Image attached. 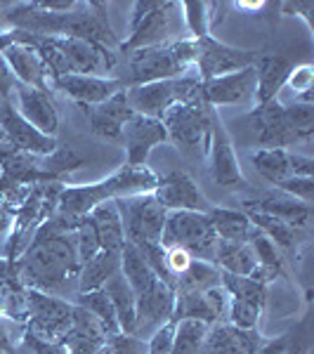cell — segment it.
Masks as SVG:
<instances>
[{"mask_svg": "<svg viewBox=\"0 0 314 354\" xmlns=\"http://www.w3.org/2000/svg\"><path fill=\"white\" fill-rule=\"evenodd\" d=\"M5 24L36 36H64L93 43L97 48H118V36L113 33L107 17V5L95 0H78L76 8L68 12L55 15L38 10L36 3H15L5 5Z\"/></svg>", "mask_w": 314, "mask_h": 354, "instance_id": "cell-1", "label": "cell"}, {"mask_svg": "<svg viewBox=\"0 0 314 354\" xmlns=\"http://www.w3.org/2000/svg\"><path fill=\"white\" fill-rule=\"evenodd\" d=\"M73 234H55L38 227L24 255L15 262L21 286L64 298L68 283L76 281L81 272Z\"/></svg>", "mask_w": 314, "mask_h": 354, "instance_id": "cell-2", "label": "cell"}, {"mask_svg": "<svg viewBox=\"0 0 314 354\" xmlns=\"http://www.w3.org/2000/svg\"><path fill=\"white\" fill-rule=\"evenodd\" d=\"M41 55L48 66L50 81L64 73H85V76H104L116 66V53L97 48L93 43L78 41L64 36H36L21 31V41Z\"/></svg>", "mask_w": 314, "mask_h": 354, "instance_id": "cell-3", "label": "cell"}, {"mask_svg": "<svg viewBox=\"0 0 314 354\" xmlns=\"http://www.w3.org/2000/svg\"><path fill=\"white\" fill-rule=\"evenodd\" d=\"M194 59H196V41H192V38L135 50V53H130L128 71L118 76V81L123 83L125 90L156 81H168V78H178L194 71Z\"/></svg>", "mask_w": 314, "mask_h": 354, "instance_id": "cell-4", "label": "cell"}, {"mask_svg": "<svg viewBox=\"0 0 314 354\" xmlns=\"http://www.w3.org/2000/svg\"><path fill=\"white\" fill-rule=\"evenodd\" d=\"M187 28L182 19L180 3H154V0H137L133 5L128 38L118 43V50L135 53V50L154 48V45L182 41Z\"/></svg>", "mask_w": 314, "mask_h": 354, "instance_id": "cell-5", "label": "cell"}, {"mask_svg": "<svg viewBox=\"0 0 314 354\" xmlns=\"http://www.w3.org/2000/svg\"><path fill=\"white\" fill-rule=\"evenodd\" d=\"M123 93L130 109L135 113L161 121L163 113L170 106L201 100V78L196 73H185V76L168 78V81H156V83L137 85V88H128Z\"/></svg>", "mask_w": 314, "mask_h": 354, "instance_id": "cell-6", "label": "cell"}, {"mask_svg": "<svg viewBox=\"0 0 314 354\" xmlns=\"http://www.w3.org/2000/svg\"><path fill=\"white\" fill-rule=\"evenodd\" d=\"M213 106H208L203 100L175 104L163 113L161 123L168 133V140L178 147L180 151L190 156H205L210 137V123L215 116Z\"/></svg>", "mask_w": 314, "mask_h": 354, "instance_id": "cell-7", "label": "cell"}, {"mask_svg": "<svg viewBox=\"0 0 314 354\" xmlns=\"http://www.w3.org/2000/svg\"><path fill=\"white\" fill-rule=\"evenodd\" d=\"M161 245H180L194 260L213 262L218 236L210 225L208 213H190V210H173L165 218Z\"/></svg>", "mask_w": 314, "mask_h": 354, "instance_id": "cell-8", "label": "cell"}, {"mask_svg": "<svg viewBox=\"0 0 314 354\" xmlns=\"http://www.w3.org/2000/svg\"><path fill=\"white\" fill-rule=\"evenodd\" d=\"M113 203H116L118 215H121L125 243H161L168 210H163L151 194H135V196L113 198Z\"/></svg>", "mask_w": 314, "mask_h": 354, "instance_id": "cell-9", "label": "cell"}, {"mask_svg": "<svg viewBox=\"0 0 314 354\" xmlns=\"http://www.w3.org/2000/svg\"><path fill=\"white\" fill-rule=\"evenodd\" d=\"M28 300V319L24 330L45 340H64L68 326H71V307L73 302L57 295L43 293V290L26 288Z\"/></svg>", "mask_w": 314, "mask_h": 354, "instance_id": "cell-10", "label": "cell"}, {"mask_svg": "<svg viewBox=\"0 0 314 354\" xmlns=\"http://www.w3.org/2000/svg\"><path fill=\"white\" fill-rule=\"evenodd\" d=\"M258 57V50L237 48V45L218 41L215 36H208L203 41H196L194 71L201 81H210V78L225 76V73L239 71V68L255 66Z\"/></svg>", "mask_w": 314, "mask_h": 354, "instance_id": "cell-11", "label": "cell"}, {"mask_svg": "<svg viewBox=\"0 0 314 354\" xmlns=\"http://www.w3.org/2000/svg\"><path fill=\"white\" fill-rule=\"evenodd\" d=\"M205 158H208V170L215 185H220L227 192H237L248 187L246 177L241 173L237 151H234L232 137L227 133L225 123H222L220 113L215 111L213 123H210V137H208V149H205Z\"/></svg>", "mask_w": 314, "mask_h": 354, "instance_id": "cell-12", "label": "cell"}, {"mask_svg": "<svg viewBox=\"0 0 314 354\" xmlns=\"http://www.w3.org/2000/svg\"><path fill=\"white\" fill-rule=\"evenodd\" d=\"M0 137L15 147L17 151L28 153V156H50L57 147L55 137L43 135L31 123L17 111V106L10 104L5 97H0Z\"/></svg>", "mask_w": 314, "mask_h": 354, "instance_id": "cell-13", "label": "cell"}, {"mask_svg": "<svg viewBox=\"0 0 314 354\" xmlns=\"http://www.w3.org/2000/svg\"><path fill=\"white\" fill-rule=\"evenodd\" d=\"M246 121L255 130L260 149H288L295 142H302L298 133L290 128L286 118V106L279 100L255 104V109L248 113Z\"/></svg>", "mask_w": 314, "mask_h": 354, "instance_id": "cell-14", "label": "cell"}, {"mask_svg": "<svg viewBox=\"0 0 314 354\" xmlns=\"http://www.w3.org/2000/svg\"><path fill=\"white\" fill-rule=\"evenodd\" d=\"M151 196L163 210H190V213H208L213 205L205 198V194L198 189V185L192 180L185 170H173V173L158 177V185L154 187Z\"/></svg>", "mask_w": 314, "mask_h": 354, "instance_id": "cell-15", "label": "cell"}, {"mask_svg": "<svg viewBox=\"0 0 314 354\" xmlns=\"http://www.w3.org/2000/svg\"><path fill=\"white\" fill-rule=\"evenodd\" d=\"M255 88H258L255 66H246L225 73V76L210 78V81H201V100L213 109L243 104V102L255 100Z\"/></svg>", "mask_w": 314, "mask_h": 354, "instance_id": "cell-16", "label": "cell"}, {"mask_svg": "<svg viewBox=\"0 0 314 354\" xmlns=\"http://www.w3.org/2000/svg\"><path fill=\"white\" fill-rule=\"evenodd\" d=\"M163 142H168V133H165L161 121L133 113V118L123 125V133H121V145L125 149V165H147L149 153L158 145H163Z\"/></svg>", "mask_w": 314, "mask_h": 354, "instance_id": "cell-17", "label": "cell"}, {"mask_svg": "<svg viewBox=\"0 0 314 354\" xmlns=\"http://www.w3.org/2000/svg\"><path fill=\"white\" fill-rule=\"evenodd\" d=\"M55 90L64 93L68 100H73L76 104L85 106H97L102 102L111 100L113 95L123 93V83L118 78L111 76H85V73H64L59 78L50 81Z\"/></svg>", "mask_w": 314, "mask_h": 354, "instance_id": "cell-18", "label": "cell"}, {"mask_svg": "<svg viewBox=\"0 0 314 354\" xmlns=\"http://www.w3.org/2000/svg\"><path fill=\"white\" fill-rule=\"evenodd\" d=\"M175 310V288L163 283L161 279L151 283L147 290L137 295V324L135 333L137 338H145V333H154L158 326L173 319Z\"/></svg>", "mask_w": 314, "mask_h": 354, "instance_id": "cell-19", "label": "cell"}, {"mask_svg": "<svg viewBox=\"0 0 314 354\" xmlns=\"http://www.w3.org/2000/svg\"><path fill=\"white\" fill-rule=\"evenodd\" d=\"M265 335L258 328H237L232 324H210L205 330L198 354H253L258 347L265 345Z\"/></svg>", "mask_w": 314, "mask_h": 354, "instance_id": "cell-20", "label": "cell"}, {"mask_svg": "<svg viewBox=\"0 0 314 354\" xmlns=\"http://www.w3.org/2000/svg\"><path fill=\"white\" fill-rule=\"evenodd\" d=\"M15 95H17V111L33 128L41 130L43 135L55 137L57 128H59V113L55 109L50 90H36V88H28V85L15 83Z\"/></svg>", "mask_w": 314, "mask_h": 354, "instance_id": "cell-21", "label": "cell"}, {"mask_svg": "<svg viewBox=\"0 0 314 354\" xmlns=\"http://www.w3.org/2000/svg\"><path fill=\"white\" fill-rule=\"evenodd\" d=\"M83 111L90 123V130L107 142H121L123 125L128 123L135 113L130 109L128 100H125V93L113 95L111 100L102 102V104H97V106H85Z\"/></svg>", "mask_w": 314, "mask_h": 354, "instance_id": "cell-22", "label": "cell"}, {"mask_svg": "<svg viewBox=\"0 0 314 354\" xmlns=\"http://www.w3.org/2000/svg\"><path fill=\"white\" fill-rule=\"evenodd\" d=\"M3 59L8 62L15 81L36 90H50V73L41 55L26 43H15L8 50H3Z\"/></svg>", "mask_w": 314, "mask_h": 354, "instance_id": "cell-23", "label": "cell"}, {"mask_svg": "<svg viewBox=\"0 0 314 354\" xmlns=\"http://www.w3.org/2000/svg\"><path fill=\"white\" fill-rule=\"evenodd\" d=\"M243 213H265L272 218L286 222L288 227L298 230V227H307V222L312 218V205L300 203L298 198L288 196L284 192L277 194H265V196L255 198V201H243L241 205Z\"/></svg>", "mask_w": 314, "mask_h": 354, "instance_id": "cell-24", "label": "cell"}, {"mask_svg": "<svg viewBox=\"0 0 314 354\" xmlns=\"http://www.w3.org/2000/svg\"><path fill=\"white\" fill-rule=\"evenodd\" d=\"M104 201H113L104 180L95 185H66L57 194V213L71 215V218H88Z\"/></svg>", "mask_w": 314, "mask_h": 354, "instance_id": "cell-25", "label": "cell"}, {"mask_svg": "<svg viewBox=\"0 0 314 354\" xmlns=\"http://www.w3.org/2000/svg\"><path fill=\"white\" fill-rule=\"evenodd\" d=\"M293 68L288 55H260L255 62V73H258V88H255V104L277 100L279 93L288 81V73Z\"/></svg>", "mask_w": 314, "mask_h": 354, "instance_id": "cell-26", "label": "cell"}, {"mask_svg": "<svg viewBox=\"0 0 314 354\" xmlns=\"http://www.w3.org/2000/svg\"><path fill=\"white\" fill-rule=\"evenodd\" d=\"M90 225L95 227L97 241H100L102 250H118L125 245V234H123V225H121V215H118V208L113 201H104L100 203L93 213L88 215Z\"/></svg>", "mask_w": 314, "mask_h": 354, "instance_id": "cell-27", "label": "cell"}, {"mask_svg": "<svg viewBox=\"0 0 314 354\" xmlns=\"http://www.w3.org/2000/svg\"><path fill=\"white\" fill-rule=\"evenodd\" d=\"M102 288L109 295L113 312H116V319H118V326H121V333H135L137 295H135V290L130 288V283L125 281V277L121 272H116Z\"/></svg>", "mask_w": 314, "mask_h": 354, "instance_id": "cell-28", "label": "cell"}, {"mask_svg": "<svg viewBox=\"0 0 314 354\" xmlns=\"http://www.w3.org/2000/svg\"><path fill=\"white\" fill-rule=\"evenodd\" d=\"M116 272H121V253L118 250H100L78 272L76 293H88V290L102 288Z\"/></svg>", "mask_w": 314, "mask_h": 354, "instance_id": "cell-29", "label": "cell"}, {"mask_svg": "<svg viewBox=\"0 0 314 354\" xmlns=\"http://www.w3.org/2000/svg\"><path fill=\"white\" fill-rule=\"evenodd\" d=\"M208 218L215 230V236H218L220 241L248 243V239L253 236V232H255L248 215L237 208H218V205H213V208L208 210Z\"/></svg>", "mask_w": 314, "mask_h": 354, "instance_id": "cell-30", "label": "cell"}, {"mask_svg": "<svg viewBox=\"0 0 314 354\" xmlns=\"http://www.w3.org/2000/svg\"><path fill=\"white\" fill-rule=\"evenodd\" d=\"M215 267L222 274H234V277H250L258 267L253 250L248 243H237V241H220L215 248Z\"/></svg>", "mask_w": 314, "mask_h": 354, "instance_id": "cell-31", "label": "cell"}, {"mask_svg": "<svg viewBox=\"0 0 314 354\" xmlns=\"http://www.w3.org/2000/svg\"><path fill=\"white\" fill-rule=\"evenodd\" d=\"M121 274L130 283V288L135 290V295L147 290L158 279L149 267V262H147L145 253L133 243H125L121 248Z\"/></svg>", "mask_w": 314, "mask_h": 354, "instance_id": "cell-32", "label": "cell"}, {"mask_svg": "<svg viewBox=\"0 0 314 354\" xmlns=\"http://www.w3.org/2000/svg\"><path fill=\"white\" fill-rule=\"evenodd\" d=\"M73 305L83 307L85 312H90L97 322L102 324L104 333L109 335H116L121 333V326H118V319H116V312H113V305L107 295L104 288H97V290H88V293H76L73 298Z\"/></svg>", "mask_w": 314, "mask_h": 354, "instance_id": "cell-33", "label": "cell"}, {"mask_svg": "<svg viewBox=\"0 0 314 354\" xmlns=\"http://www.w3.org/2000/svg\"><path fill=\"white\" fill-rule=\"evenodd\" d=\"M250 163L255 165L262 180L272 182L274 187L293 177L288 165V149H258L250 153Z\"/></svg>", "mask_w": 314, "mask_h": 354, "instance_id": "cell-34", "label": "cell"}, {"mask_svg": "<svg viewBox=\"0 0 314 354\" xmlns=\"http://www.w3.org/2000/svg\"><path fill=\"white\" fill-rule=\"evenodd\" d=\"M220 283L232 298L246 300L258 307V310H265L267 283H262L253 277H234V274H220Z\"/></svg>", "mask_w": 314, "mask_h": 354, "instance_id": "cell-35", "label": "cell"}, {"mask_svg": "<svg viewBox=\"0 0 314 354\" xmlns=\"http://www.w3.org/2000/svg\"><path fill=\"white\" fill-rule=\"evenodd\" d=\"M173 319L175 322H180V319H196V322H203V324H208V326L218 322L215 314L210 312L203 293H196V290H175Z\"/></svg>", "mask_w": 314, "mask_h": 354, "instance_id": "cell-36", "label": "cell"}, {"mask_svg": "<svg viewBox=\"0 0 314 354\" xmlns=\"http://www.w3.org/2000/svg\"><path fill=\"white\" fill-rule=\"evenodd\" d=\"M220 274L222 272L213 265V262L192 260V265L187 267V272L178 277L175 290H196V293H203L205 288L218 286V283H220Z\"/></svg>", "mask_w": 314, "mask_h": 354, "instance_id": "cell-37", "label": "cell"}, {"mask_svg": "<svg viewBox=\"0 0 314 354\" xmlns=\"http://www.w3.org/2000/svg\"><path fill=\"white\" fill-rule=\"evenodd\" d=\"M250 225L255 227L260 234H265L270 241L277 245V248H284V250H293L295 245V230L288 227L286 222L272 218V215H265V213H246Z\"/></svg>", "mask_w": 314, "mask_h": 354, "instance_id": "cell-38", "label": "cell"}, {"mask_svg": "<svg viewBox=\"0 0 314 354\" xmlns=\"http://www.w3.org/2000/svg\"><path fill=\"white\" fill-rule=\"evenodd\" d=\"M205 330H208V324L196 322V319H180L175 324V340L170 354H198Z\"/></svg>", "mask_w": 314, "mask_h": 354, "instance_id": "cell-39", "label": "cell"}, {"mask_svg": "<svg viewBox=\"0 0 314 354\" xmlns=\"http://www.w3.org/2000/svg\"><path fill=\"white\" fill-rule=\"evenodd\" d=\"M182 10V19H185V28L192 41H203V38L213 36L208 26V3L203 0H185L180 3Z\"/></svg>", "mask_w": 314, "mask_h": 354, "instance_id": "cell-40", "label": "cell"}, {"mask_svg": "<svg viewBox=\"0 0 314 354\" xmlns=\"http://www.w3.org/2000/svg\"><path fill=\"white\" fill-rule=\"evenodd\" d=\"M286 106V118L290 123V128L298 133L300 140H310L314 133V102H298L293 104H284Z\"/></svg>", "mask_w": 314, "mask_h": 354, "instance_id": "cell-41", "label": "cell"}, {"mask_svg": "<svg viewBox=\"0 0 314 354\" xmlns=\"http://www.w3.org/2000/svg\"><path fill=\"white\" fill-rule=\"evenodd\" d=\"M260 314H262V310H258L255 305H250V302H246V300L232 298V295H230V307H227V324H232V326H237V328H243V330L258 328Z\"/></svg>", "mask_w": 314, "mask_h": 354, "instance_id": "cell-42", "label": "cell"}, {"mask_svg": "<svg viewBox=\"0 0 314 354\" xmlns=\"http://www.w3.org/2000/svg\"><path fill=\"white\" fill-rule=\"evenodd\" d=\"M286 85L295 93V100H298V97H312L314 66L312 64H293Z\"/></svg>", "mask_w": 314, "mask_h": 354, "instance_id": "cell-43", "label": "cell"}, {"mask_svg": "<svg viewBox=\"0 0 314 354\" xmlns=\"http://www.w3.org/2000/svg\"><path fill=\"white\" fill-rule=\"evenodd\" d=\"M277 189L288 194V196H293V198H298V201L305 205H312V201H314V180L312 177H288V180L279 182Z\"/></svg>", "mask_w": 314, "mask_h": 354, "instance_id": "cell-44", "label": "cell"}, {"mask_svg": "<svg viewBox=\"0 0 314 354\" xmlns=\"http://www.w3.org/2000/svg\"><path fill=\"white\" fill-rule=\"evenodd\" d=\"M175 319L165 322L163 326H158L147 340V354H170L173 352V340H175Z\"/></svg>", "mask_w": 314, "mask_h": 354, "instance_id": "cell-45", "label": "cell"}, {"mask_svg": "<svg viewBox=\"0 0 314 354\" xmlns=\"http://www.w3.org/2000/svg\"><path fill=\"white\" fill-rule=\"evenodd\" d=\"M107 354H147V340L133 333H116L107 340Z\"/></svg>", "mask_w": 314, "mask_h": 354, "instance_id": "cell-46", "label": "cell"}, {"mask_svg": "<svg viewBox=\"0 0 314 354\" xmlns=\"http://www.w3.org/2000/svg\"><path fill=\"white\" fill-rule=\"evenodd\" d=\"M21 338H24V324L0 317V354H15Z\"/></svg>", "mask_w": 314, "mask_h": 354, "instance_id": "cell-47", "label": "cell"}, {"mask_svg": "<svg viewBox=\"0 0 314 354\" xmlns=\"http://www.w3.org/2000/svg\"><path fill=\"white\" fill-rule=\"evenodd\" d=\"M163 250H165V270H168V274L178 283V277L187 272V267L192 265L194 258L185 248H180V245H163Z\"/></svg>", "mask_w": 314, "mask_h": 354, "instance_id": "cell-48", "label": "cell"}, {"mask_svg": "<svg viewBox=\"0 0 314 354\" xmlns=\"http://www.w3.org/2000/svg\"><path fill=\"white\" fill-rule=\"evenodd\" d=\"M203 298H205V302H208L210 312L215 314V319H218V322H220L222 317L227 319V307H230V293H227V290L222 288V283H218V286L205 288L203 290Z\"/></svg>", "mask_w": 314, "mask_h": 354, "instance_id": "cell-49", "label": "cell"}, {"mask_svg": "<svg viewBox=\"0 0 314 354\" xmlns=\"http://www.w3.org/2000/svg\"><path fill=\"white\" fill-rule=\"evenodd\" d=\"M21 342L28 347V352L31 354H68L64 342L38 338V335H31V333H26V330H24V338H21Z\"/></svg>", "mask_w": 314, "mask_h": 354, "instance_id": "cell-50", "label": "cell"}, {"mask_svg": "<svg viewBox=\"0 0 314 354\" xmlns=\"http://www.w3.org/2000/svg\"><path fill=\"white\" fill-rule=\"evenodd\" d=\"M277 8L281 10L284 15L298 17V19L305 21L310 31H314V19H312V15H314V3H312V0H307V3H281V5H277Z\"/></svg>", "mask_w": 314, "mask_h": 354, "instance_id": "cell-51", "label": "cell"}, {"mask_svg": "<svg viewBox=\"0 0 314 354\" xmlns=\"http://www.w3.org/2000/svg\"><path fill=\"white\" fill-rule=\"evenodd\" d=\"M290 340H293V335L290 333H284L279 335V338H272V340H265V345L258 347L253 354H286Z\"/></svg>", "mask_w": 314, "mask_h": 354, "instance_id": "cell-52", "label": "cell"}, {"mask_svg": "<svg viewBox=\"0 0 314 354\" xmlns=\"http://www.w3.org/2000/svg\"><path fill=\"white\" fill-rule=\"evenodd\" d=\"M15 76H12V71H10V66H8V62L3 59V55H0V97H5L8 100V95L15 90Z\"/></svg>", "mask_w": 314, "mask_h": 354, "instance_id": "cell-53", "label": "cell"}, {"mask_svg": "<svg viewBox=\"0 0 314 354\" xmlns=\"http://www.w3.org/2000/svg\"><path fill=\"white\" fill-rule=\"evenodd\" d=\"M12 281H19L17 279V270L15 262H10L8 258H0V286H8Z\"/></svg>", "mask_w": 314, "mask_h": 354, "instance_id": "cell-54", "label": "cell"}, {"mask_svg": "<svg viewBox=\"0 0 314 354\" xmlns=\"http://www.w3.org/2000/svg\"><path fill=\"white\" fill-rule=\"evenodd\" d=\"M15 225V213L10 205L0 203V234H3L5 230H10V227Z\"/></svg>", "mask_w": 314, "mask_h": 354, "instance_id": "cell-55", "label": "cell"}, {"mask_svg": "<svg viewBox=\"0 0 314 354\" xmlns=\"http://www.w3.org/2000/svg\"><path fill=\"white\" fill-rule=\"evenodd\" d=\"M305 350H302V345L298 340H290V345H288V350H286V354H302Z\"/></svg>", "mask_w": 314, "mask_h": 354, "instance_id": "cell-56", "label": "cell"}, {"mask_svg": "<svg viewBox=\"0 0 314 354\" xmlns=\"http://www.w3.org/2000/svg\"><path fill=\"white\" fill-rule=\"evenodd\" d=\"M5 12H3V5H0V31H5Z\"/></svg>", "mask_w": 314, "mask_h": 354, "instance_id": "cell-57", "label": "cell"}, {"mask_svg": "<svg viewBox=\"0 0 314 354\" xmlns=\"http://www.w3.org/2000/svg\"><path fill=\"white\" fill-rule=\"evenodd\" d=\"M302 354H307V352H302Z\"/></svg>", "mask_w": 314, "mask_h": 354, "instance_id": "cell-58", "label": "cell"}]
</instances>
